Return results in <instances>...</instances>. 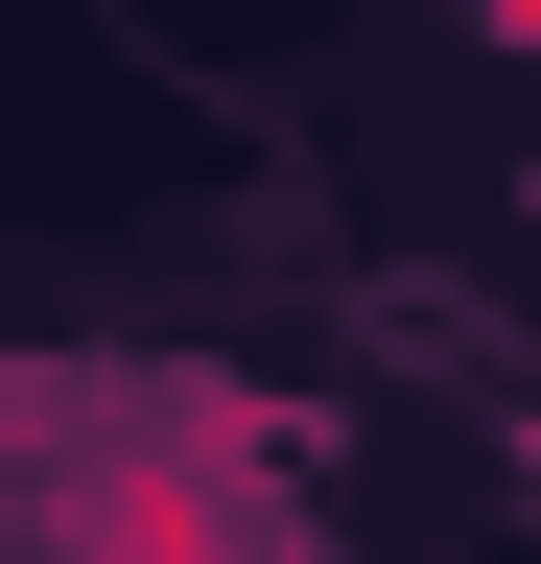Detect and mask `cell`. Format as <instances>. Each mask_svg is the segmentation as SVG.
<instances>
[{
    "mask_svg": "<svg viewBox=\"0 0 541 564\" xmlns=\"http://www.w3.org/2000/svg\"><path fill=\"white\" fill-rule=\"evenodd\" d=\"M72 564H306V518L259 494L236 423H165V447L72 470Z\"/></svg>",
    "mask_w": 541,
    "mask_h": 564,
    "instance_id": "cell-1",
    "label": "cell"
}]
</instances>
